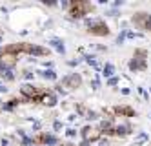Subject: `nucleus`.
Here are the masks:
<instances>
[{
	"label": "nucleus",
	"instance_id": "obj_5",
	"mask_svg": "<svg viewBox=\"0 0 151 146\" xmlns=\"http://www.w3.org/2000/svg\"><path fill=\"white\" fill-rule=\"evenodd\" d=\"M89 9H93V6H91V4L77 0V2L69 4V15H71L73 18H82V17H86V15L89 13Z\"/></svg>",
	"mask_w": 151,
	"mask_h": 146
},
{
	"label": "nucleus",
	"instance_id": "obj_2",
	"mask_svg": "<svg viewBox=\"0 0 151 146\" xmlns=\"http://www.w3.org/2000/svg\"><path fill=\"white\" fill-rule=\"evenodd\" d=\"M147 51L146 49H135L133 59L129 60V70L131 71H144L147 68Z\"/></svg>",
	"mask_w": 151,
	"mask_h": 146
},
{
	"label": "nucleus",
	"instance_id": "obj_25",
	"mask_svg": "<svg viewBox=\"0 0 151 146\" xmlns=\"http://www.w3.org/2000/svg\"><path fill=\"white\" fill-rule=\"evenodd\" d=\"M53 128H55V131H60V130H62V122H60V121H55Z\"/></svg>",
	"mask_w": 151,
	"mask_h": 146
},
{
	"label": "nucleus",
	"instance_id": "obj_24",
	"mask_svg": "<svg viewBox=\"0 0 151 146\" xmlns=\"http://www.w3.org/2000/svg\"><path fill=\"white\" fill-rule=\"evenodd\" d=\"M66 135H68L69 139H73V137H77V130H73V128H69V130L66 131Z\"/></svg>",
	"mask_w": 151,
	"mask_h": 146
},
{
	"label": "nucleus",
	"instance_id": "obj_21",
	"mask_svg": "<svg viewBox=\"0 0 151 146\" xmlns=\"http://www.w3.org/2000/svg\"><path fill=\"white\" fill-rule=\"evenodd\" d=\"M126 33H127V29H122V33L116 37V44H118V46H120V44L124 42V38H126Z\"/></svg>",
	"mask_w": 151,
	"mask_h": 146
},
{
	"label": "nucleus",
	"instance_id": "obj_1",
	"mask_svg": "<svg viewBox=\"0 0 151 146\" xmlns=\"http://www.w3.org/2000/svg\"><path fill=\"white\" fill-rule=\"evenodd\" d=\"M86 26H88V31L91 35H96V37H107L109 35V28H107V24L100 18H86Z\"/></svg>",
	"mask_w": 151,
	"mask_h": 146
},
{
	"label": "nucleus",
	"instance_id": "obj_6",
	"mask_svg": "<svg viewBox=\"0 0 151 146\" xmlns=\"http://www.w3.org/2000/svg\"><path fill=\"white\" fill-rule=\"evenodd\" d=\"M60 86L66 89V92H69V89H77V88L82 86V77L78 73H69V75H66L62 78Z\"/></svg>",
	"mask_w": 151,
	"mask_h": 146
},
{
	"label": "nucleus",
	"instance_id": "obj_22",
	"mask_svg": "<svg viewBox=\"0 0 151 146\" xmlns=\"http://www.w3.org/2000/svg\"><path fill=\"white\" fill-rule=\"evenodd\" d=\"M91 88H93V89H99V88H100V81H99V77H95L93 81H91Z\"/></svg>",
	"mask_w": 151,
	"mask_h": 146
},
{
	"label": "nucleus",
	"instance_id": "obj_3",
	"mask_svg": "<svg viewBox=\"0 0 151 146\" xmlns=\"http://www.w3.org/2000/svg\"><path fill=\"white\" fill-rule=\"evenodd\" d=\"M42 89H38L37 86L33 84H22L20 86V97H22L24 100H27V102H38V99L42 97Z\"/></svg>",
	"mask_w": 151,
	"mask_h": 146
},
{
	"label": "nucleus",
	"instance_id": "obj_11",
	"mask_svg": "<svg viewBox=\"0 0 151 146\" xmlns=\"http://www.w3.org/2000/svg\"><path fill=\"white\" fill-rule=\"evenodd\" d=\"M129 133H131V126L129 124H116L115 126V135H118V137H126Z\"/></svg>",
	"mask_w": 151,
	"mask_h": 146
},
{
	"label": "nucleus",
	"instance_id": "obj_17",
	"mask_svg": "<svg viewBox=\"0 0 151 146\" xmlns=\"http://www.w3.org/2000/svg\"><path fill=\"white\" fill-rule=\"evenodd\" d=\"M17 104H18V99H11V100H7V104H4L2 108H4V111H13Z\"/></svg>",
	"mask_w": 151,
	"mask_h": 146
},
{
	"label": "nucleus",
	"instance_id": "obj_13",
	"mask_svg": "<svg viewBox=\"0 0 151 146\" xmlns=\"http://www.w3.org/2000/svg\"><path fill=\"white\" fill-rule=\"evenodd\" d=\"M42 78H46V81H57L58 78V75H57V71L55 70H40V71H37Z\"/></svg>",
	"mask_w": 151,
	"mask_h": 146
},
{
	"label": "nucleus",
	"instance_id": "obj_28",
	"mask_svg": "<svg viewBox=\"0 0 151 146\" xmlns=\"http://www.w3.org/2000/svg\"><path fill=\"white\" fill-rule=\"evenodd\" d=\"M7 92V88H6V84H2L0 82V93H6Z\"/></svg>",
	"mask_w": 151,
	"mask_h": 146
},
{
	"label": "nucleus",
	"instance_id": "obj_8",
	"mask_svg": "<svg viewBox=\"0 0 151 146\" xmlns=\"http://www.w3.org/2000/svg\"><path fill=\"white\" fill-rule=\"evenodd\" d=\"M100 130L99 128H91V126H84L82 128V137H84V141L86 142H95V141H99L100 139Z\"/></svg>",
	"mask_w": 151,
	"mask_h": 146
},
{
	"label": "nucleus",
	"instance_id": "obj_20",
	"mask_svg": "<svg viewBox=\"0 0 151 146\" xmlns=\"http://www.w3.org/2000/svg\"><path fill=\"white\" fill-rule=\"evenodd\" d=\"M118 81H120V78L115 75V77H111V78H107V82H106V84H107V86H116V84H118Z\"/></svg>",
	"mask_w": 151,
	"mask_h": 146
},
{
	"label": "nucleus",
	"instance_id": "obj_10",
	"mask_svg": "<svg viewBox=\"0 0 151 146\" xmlns=\"http://www.w3.org/2000/svg\"><path fill=\"white\" fill-rule=\"evenodd\" d=\"M33 142H40V144H44V146H53V144L58 142V139L55 135H51V133H42L38 139H33Z\"/></svg>",
	"mask_w": 151,
	"mask_h": 146
},
{
	"label": "nucleus",
	"instance_id": "obj_30",
	"mask_svg": "<svg viewBox=\"0 0 151 146\" xmlns=\"http://www.w3.org/2000/svg\"><path fill=\"white\" fill-rule=\"evenodd\" d=\"M62 146H71V144H62Z\"/></svg>",
	"mask_w": 151,
	"mask_h": 146
},
{
	"label": "nucleus",
	"instance_id": "obj_7",
	"mask_svg": "<svg viewBox=\"0 0 151 146\" xmlns=\"http://www.w3.org/2000/svg\"><path fill=\"white\" fill-rule=\"evenodd\" d=\"M22 53H27L31 57H46L49 53V49L38 46V44H27V42H22Z\"/></svg>",
	"mask_w": 151,
	"mask_h": 146
},
{
	"label": "nucleus",
	"instance_id": "obj_27",
	"mask_svg": "<svg viewBox=\"0 0 151 146\" xmlns=\"http://www.w3.org/2000/svg\"><path fill=\"white\" fill-rule=\"evenodd\" d=\"M120 93H122V95H129V93H131V89H129V88H122Z\"/></svg>",
	"mask_w": 151,
	"mask_h": 146
},
{
	"label": "nucleus",
	"instance_id": "obj_9",
	"mask_svg": "<svg viewBox=\"0 0 151 146\" xmlns=\"http://www.w3.org/2000/svg\"><path fill=\"white\" fill-rule=\"evenodd\" d=\"M38 102H42L44 106H47V108H53V106H57V102H58V99H57V95L55 93H42V97L38 99Z\"/></svg>",
	"mask_w": 151,
	"mask_h": 146
},
{
	"label": "nucleus",
	"instance_id": "obj_26",
	"mask_svg": "<svg viewBox=\"0 0 151 146\" xmlns=\"http://www.w3.org/2000/svg\"><path fill=\"white\" fill-rule=\"evenodd\" d=\"M80 62H82V59H77V60H69L68 64H69V66H77V64H80Z\"/></svg>",
	"mask_w": 151,
	"mask_h": 146
},
{
	"label": "nucleus",
	"instance_id": "obj_12",
	"mask_svg": "<svg viewBox=\"0 0 151 146\" xmlns=\"http://www.w3.org/2000/svg\"><path fill=\"white\" fill-rule=\"evenodd\" d=\"M47 44H49V46H51L53 49H55V51H58L60 55H64V53H66V46H64V42H62V40H58V38H53V40H49Z\"/></svg>",
	"mask_w": 151,
	"mask_h": 146
},
{
	"label": "nucleus",
	"instance_id": "obj_14",
	"mask_svg": "<svg viewBox=\"0 0 151 146\" xmlns=\"http://www.w3.org/2000/svg\"><path fill=\"white\" fill-rule=\"evenodd\" d=\"M113 113H116V115H126V117H133L135 111H133L131 108H126V106H116V108L113 110Z\"/></svg>",
	"mask_w": 151,
	"mask_h": 146
},
{
	"label": "nucleus",
	"instance_id": "obj_4",
	"mask_svg": "<svg viewBox=\"0 0 151 146\" xmlns=\"http://www.w3.org/2000/svg\"><path fill=\"white\" fill-rule=\"evenodd\" d=\"M18 62V55L11 53V51H2L0 53V73H4V71H11L15 66Z\"/></svg>",
	"mask_w": 151,
	"mask_h": 146
},
{
	"label": "nucleus",
	"instance_id": "obj_23",
	"mask_svg": "<svg viewBox=\"0 0 151 146\" xmlns=\"http://www.w3.org/2000/svg\"><path fill=\"white\" fill-rule=\"evenodd\" d=\"M22 77H24V78H27V81H29V78H33V77H35V73H33V71H29V70H26V71L22 73Z\"/></svg>",
	"mask_w": 151,
	"mask_h": 146
},
{
	"label": "nucleus",
	"instance_id": "obj_15",
	"mask_svg": "<svg viewBox=\"0 0 151 146\" xmlns=\"http://www.w3.org/2000/svg\"><path fill=\"white\" fill-rule=\"evenodd\" d=\"M102 75H104L106 78H111V77H115V66H113L111 62H106V66L102 68Z\"/></svg>",
	"mask_w": 151,
	"mask_h": 146
},
{
	"label": "nucleus",
	"instance_id": "obj_18",
	"mask_svg": "<svg viewBox=\"0 0 151 146\" xmlns=\"http://www.w3.org/2000/svg\"><path fill=\"white\" fill-rule=\"evenodd\" d=\"M149 137H147V133H144V131H140L138 135H137V139H135V142H146Z\"/></svg>",
	"mask_w": 151,
	"mask_h": 146
},
{
	"label": "nucleus",
	"instance_id": "obj_19",
	"mask_svg": "<svg viewBox=\"0 0 151 146\" xmlns=\"http://www.w3.org/2000/svg\"><path fill=\"white\" fill-rule=\"evenodd\" d=\"M2 77H4V81H15V73H13V70H11V71H4Z\"/></svg>",
	"mask_w": 151,
	"mask_h": 146
},
{
	"label": "nucleus",
	"instance_id": "obj_29",
	"mask_svg": "<svg viewBox=\"0 0 151 146\" xmlns=\"http://www.w3.org/2000/svg\"><path fill=\"white\" fill-rule=\"evenodd\" d=\"M2 38H4V31L0 29V42H2Z\"/></svg>",
	"mask_w": 151,
	"mask_h": 146
},
{
	"label": "nucleus",
	"instance_id": "obj_16",
	"mask_svg": "<svg viewBox=\"0 0 151 146\" xmlns=\"http://www.w3.org/2000/svg\"><path fill=\"white\" fill-rule=\"evenodd\" d=\"M84 59H86V62H88L89 66H93L95 70H99V68H100V64L96 62V57H95V55H86Z\"/></svg>",
	"mask_w": 151,
	"mask_h": 146
}]
</instances>
